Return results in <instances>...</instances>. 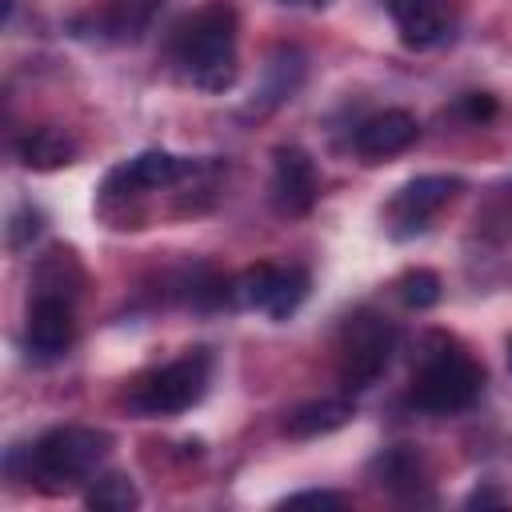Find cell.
Returning a JSON list of instances; mask_svg holds the SVG:
<instances>
[{"instance_id":"9c48e42d","label":"cell","mask_w":512,"mask_h":512,"mask_svg":"<svg viewBox=\"0 0 512 512\" xmlns=\"http://www.w3.org/2000/svg\"><path fill=\"white\" fill-rule=\"evenodd\" d=\"M320 196V176L316 164L304 148L284 144L272 152V204L284 216H304Z\"/></svg>"},{"instance_id":"d4e9b609","label":"cell","mask_w":512,"mask_h":512,"mask_svg":"<svg viewBox=\"0 0 512 512\" xmlns=\"http://www.w3.org/2000/svg\"><path fill=\"white\" fill-rule=\"evenodd\" d=\"M280 4H288V8H324L332 0H280Z\"/></svg>"},{"instance_id":"5b68a950","label":"cell","mask_w":512,"mask_h":512,"mask_svg":"<svg viewBox=\"0 0 512 512\" xmlns=\"http://www.w3.org/2000/svg\"><path fill=\"white\" fill-rule=\"evenodd\" d=\"M396 352V328L376 316V312H356L348 316L340 332V388L344 392H364L372 388Z\"/></svg>"},{"instance_id":"2e32d148","label":"cell","mask_w":512,"mask_h":512,"mask_svg":"<svg viewBox=\"0 0 512 512\" xmlns=\"http://www.w3.org/2000/svg\"><path fill=\"white\" fill-rule=\"evenodd\" d=\"M396 28H400V40L408 48H436L452 36V12L444 0H428L412 16H404Z\"/></svg>"},{"instance_id":"603a6c76","label":"cell","mask_w":512,"mask_h":512,"mask_svg":"<svg viewBox=\"0 0 512 512\" xmlns=\"http://www.w3.org/2000/svg\"><path fill=\"white\" fill-rule=\"evenodd\" d=\"M380 4H384V12H388L396 24H400L404 16H412V12H416L420 4H428V0H380Z\"/></svg>"},{"instance_id":"8992f818","label":"cell","mask_w":512,"mask_h":512,"mask_svg":"<svg viewBox=\"0 0 512 512\" xmlns=\"http://www.w3.org/2000/svg\"><path fill=\"white\" fill-rule=\"evenodd\" d=\"M304 296H308V272L296 264H288V268L256 264V268L240 272L232 284V300L240 308H256L272 320H288L304 304Z\"/></svg>"},{"instance_id":"7c38bea8","label":"cell","mask_w":512,"mask_h":512,"mask_svg":"<svg viewBox=\"0 0 512 512\" xmlns=\"http://www.w3.org/2000/svg\"><path fill=\"white\" fill-rule=\"evenodd\" d=\"M184 172V164L172 156V152H160V148H148L132 160H124L112 176H108V192L124 188V192H148V188H164L172 184L176 176Z\"/></svg>"},{"instance_id":"8fae6325","label":"cell","mask_w":512,"mask_h":512,"mask_svg":"<svg viewBox=\"0 0 512 512\" xmlns=\"http://www.w3.org/2000/svg\"><path fill=\"white\" fill-rule=\"evenodd\" d=\"M300 80H304V56L296 48H276L268 56V64H264V84L256 88V100L248 104V112L264 116V112L280 108L284 100H292Z\"/></svg>"},{"instance_id":"ffe728a7","label":"cell","mask_w":512,"mask_h":512,"mask_svg":"<svg viewBox=\"0 0 512 512\" xmlns=\"http://www.w3.org/2000/svg\"><path fill=\"white\" fill-rule=\"evenodd\" d=\"M40 224H44V216H40L36 208H28V204H24V208L12 216V228H8V244H12V248H20L28 236H36V232H40Z\"/></svg>"},{"instance_id":"44dd1931","label":"cell","mask_w":512,"mask_h":512,"mask_svg":"<svg viewBox=\"0 0 512 512\" xmlns=\"http://www.w3.org/2000/svg\"><path fill=\"white\" fill-rule=\"evenodd\" d=\"M284 504L288 508H300V504H312V508H344V496L340 492H328V488H308V492H292Z\"/></svg>"},{"instance_id":"9a60e30c","label":"cell","mask_w":512,"mask_h":512,"mask_svg":"<svg viewBox=\"0 0 512 512\" xmlns=\"http://www.w3.org/2000/svg\"><path fill=\"white\" fill-rule=\"evenodd\" d=\"M348 420H352V404L348 400H308V404L288 412L284 432L292 440H316V436H328V432L344 428Z\"/></svg>"},{"instance_id":"d6986e66","label":"cell","mask_w":512,"mask_h":512,"mask_svg":"<svg viewBox=\"0 0 512 512\" xmlns=\"http://www.w3.org/2000/svg\"><path fill=\"white\" fill-rule=\"evenodd\" d=\"M400 300L408 304V308H432L436 300H440V276L436 272H428V268H416V272H408L404 280H400Z\"/></svg>"},{"instance_id":"52a82bcc","label":"cell","mask_w":512,"mask_h":512,"mask_svg":"<svg viewBox=\"0 0 512 512\" xmlns=\"http://www.w3.org/2000/svg\"><path fill=\"white\" fill-rule=\"evenodd\" d=\"M24 340H28V352L36 360H60L76 344V316H72L68 296H60L52 288H40L36 300L28 304Z\"/></svg>"},{"instance_id":"e0dca14e","label":"cell","mask_w":512,"mask_h":512,"mask_svg":"<svg viewBox=\"0 0 512 512\" xmlns=\"http://www.w3.org/2000/svg\"><path fill=\"white\" fill-rule=\"evenodd\" d=\"M84 504L96 508V512H132V508L140 504V492H136L132 476H124V472H104V476H96V480L88 484Z\"/></svg>"},{"instance_id":"7a4b0ae2","label":"cell","mask_w":512,"mask_h":512,"mask_svg":"<svg viewBox=\"0 0 512 512\" xmlns=\"http://www.w3.org/2000/svg\"><path fill=\"white\" fill-rule=\"evenodd\" d=\"M108 448L112 436L104 428H84V424L52 428L28 448V480L48 496L72 492L76 484L96 476V468L108 460Z\"/></svg>"},{"instance_id":"ba28073f","label":"cell","mask_w":512,"mask_h":512,"mask_svg":"<svg viewBox=\"0 0 512 512\" xmlns=\"http://www.w3.org/2000/svg\"><path fill=\"white\" fill-rule=\"evenodd\" d=\"M464 188L460 176H416L408 180L392 204H388V216H392V236H412V232H424L428 220Z\"/></svg>"},{"instance_id":"7402d4cb","label":"cell","mask_w":512,"mask_h":512,"mask_svg":"<svg viewBox=\"0 0 512 512\" xmlns=\"http://www.w3.org/2000/svg\"><path fill=\"white\" fill-rule=\"evenodd\" d=\"M460 112L476 124V120H488V116L496 112V100H492L488 92H472V96H464V100H460Z\"/></svg>"},{"instance_id":"30bf717a","label":"cell","mask_w":512,"mask_h":512,"mask_svg":"<svg viewBox=\"0 0 512 512\" xmlns=\"http://www.w3.org/2000/svg\"><path fill=\"white\" fill-rule=\"evenodd\" d=\"M416 136H420V124H416L412 112H404V108H384V112L368 116V120L356 128L352 144H356V152H360L364 160H388V156L412 148Z\"/></svg>"},{"instance_id":"ac0fdd59","label":"cell","mask_w":512,"mask_h":512,"mask_svg":"<svg viewBox=\"0 0 512 512\" xmlns=\"http://www.w3.org/2000/svg\"><path fill=\"white\" fill-rule=\"evenodd\" d=\"M156 8H160V0H112L108 24L120 36H136L140 28H148V20L156 16Z\"/></svg>"},{"instance_id":"3957f363","label":"cell","mask_w":512,"mask_h":512,"mask_svg":"<svg viewBox=\"0 0 512 512\" xmlns=\"http://www.w3.org/2000/svg\"><path fill=\"white\" fill-rule=\"evenodd\" d=\"M480 388H484V368L460 348H440V352H428L420 368L412 372L408 400L420 412L452 416V412L472 408Z\"/></svg>"},{"instance_id":"cb8c5ba5","label":"cell","mask_w":512,"mask_h":512,"mask_svg":"<svg viewBox=\"0 0 512 512\" xmlns=\"http://www.w3.org/2000/svg\"><path fill=\"white\" fill-rule=\"evenodd\" d=\"M464 504H468V508H488V504H504V496H500L496 488H476Z\"/></svg>"},{"instance_id":"5bb4252c","label":"cell","mask_w":512,"mask_h":512,"mask_svg":"<svg viewBox=\"0 0 512 512\" xmlns=\"http://www.w3.org/2000/svg\"><path fill=\"white\" fill-rule=\"evenodd\" d=\"M16 156L24 168H36V172H52V168H64L76 160V140L64 132V128H32L20 144H16Z\"/></svg>"},{"instance_id":"484cf974","label":"cell","mask_w":512,"mask_h":512,"mask_svg":"<svg viewBox=\"0 0 512 512\" xmlns=\"http://www.w3.org/2000/svg\"><path fill=\"white\" fill-rule=\"evenodd\" d=\"M508 368H512V340H508Z\"/></svg>"},{"instance_id":"277c9868","label":"cell","mask_w":512,"mask_h":512,"mask_svg":"<svg viewBox=\"0 0 512 512\" xmlns=\"http://www.w3.org/2000/svg\"><path fill=\"white\" fill-rule=\"evenodd\" d=\"M208 376H212V356L204 348H192L188 356L156 368L152 376H144L136 384V392L128 396V408L140 416H176L188 412L192 404L204 400L208 392Z\"/></svg>"},{"instance_id":"4fadbf2b","label":"cell","mask_w":512,"mask_h":512,"mask_svg":"<svg viewBox=\"0 0 512 512\" xmlns=\"http://www.w3.org/2000/svg\"><path fill=\"white\" fill-rule=\"evenodd\" d=\"M372 476L392 496H416L424 488V460L412 444H392L372 460Z\"/></svg>"},{"instance_id":"6da1fadb","label":"cell","mask_w":512,"mask_h":512,"mask_svg":"<svg viewBox=\"0 0 512 512\" xmlns=\"http://www.w3.org/2000/svg\"><path fill=\"white\" fill-rule=\"evenodd\" d=\"M172 60L204 92L232 88V80H236V8L228 0H212L200 12H192L176 28Z\"/></svg>"}]
</instances>
